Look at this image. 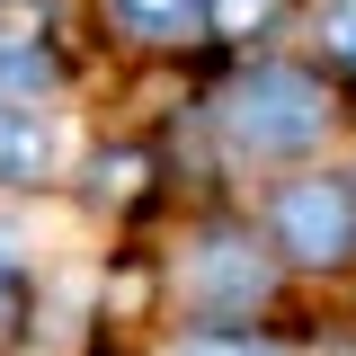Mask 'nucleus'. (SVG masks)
I'll list each match as a JSON object with an SVG mask.
<instances>
[{
    "instance_id": "6",
    "label": "nucleus",
    "mask_w": 356,
    "mask_h": 356,
    "mask_svg": "<svg viewBox=\"0 0 356 356\" xmlns=\"http://www.w3.org/2000/svg\"><path fill=\"white\" fill-rule=\"evenodd\" d=\"M44 81H54L44 44H27V36H0V107H9V98H44Z\"/></svg>"
},
{
    "instance_id": "4",
    "label": "nucleus",
    "mask_w": 356,
    "mask_h": 356,
    "mask_svg": "<svg viewBox=\"0 0 356 356\" xmlns=\"http://www.w3.org/2000/svg\"><path fill=\"white\" fill-rule=\"evenodd\" d=\"M63 161H72V125H63V107H44V98H9V107H0V187H44Z\"/></svg>"
},
{
    "instance_id": "8",
    "label": "nucleus",
    "mask_w": 356,
    "mask_h": 356,
    "mask_svg": "<svg viewBox=\"0 0 356 356\" xmlns=\"http://www.w3.org/2000/svg\"><path fill=\"white\" fill-rule=\"evenodd\" d=\"M178 356H276L267 339H241V330H205V339H187Z\"/></svg>"
},
{
    "instance_id": "7",
    "label": "nucleus",
    "mask_w": 356,
    "mask_h": 356,
    "mask_svg": "<svg viewBox=\"0 0 356 356\" xmlns=\"http://www.w3.org/2000/svg\"><path fill=\"white\" fill-rule=\"evenodd\" d=\"M196 18H214L222 36H267L285 18V0H196Z\"/></svg>"
},
{
    "instance_id": "9",
    "label": "nucleus",
    "mask_w": 356,
    "mask_h": 356,
    "mask_svg": "<svg viewBox=\"0 0 356 356\" xmlns=\"http://www.w3.org/2000/svg\"><path fill=\"white\" fill-rule=\"evenodd\" d=\"M18 303H27V267H18V250L0 241V330L18 321Z\"/></svg>"
},
{
    "instance_id": "1",
    "label": "nucleus",
    "mask_w": 356,
    "mask_h": 356,
    "mask_svg": "<svg viewBox=\"0 0 356 356\" xmlns=\"http://www.w3.org/2000/svg\"><path fill=\"white\" fill-rule=\"evenodd\" d=\"M222 134L241 152H312L330 134V89L294 63H259L222 89Z\"/></svg>"
},
{
    "instance_id": "2",
    "label": "nucleus",
    "mask_w": 356,
    "mask_h": 356,
    "mask_svg": "<svg viewBox=\"0 0 356 356\" xmlns=\"http://www.w3.org/2000/svg\"><path fill=\"white\" fill-rule=\"evenodd\" d=\"M276 250L303 267H339L356 259V196L339 178H294L276 196Z\"/></svg>"
},
{
    "instance_id": "10",
    "label": "nucleus",
    "mask_w": 356,
    "mask_h": 356,
    "mask_svg": "<svg viewBox=\"0 0 356 356\" xmlns=\"http://www.w3.org/2000/svg\"><path fill=\"white\" fill-rule=\"evenodd\" d=\"M330 44L356 63V0H339V9H330Z\"/></svg>"
},
{
    "instance_id": "5",
    "label": "nucleus",
    "mask_w": 356,
    "mask_h": 356,
    "mask_svg": "<svg viewBox=\"0 0 356 356\" xmlns=\"http://www.w3.org/2000/svg\"><path fill=\"white\" fill-rule=\"evenodd\" d=\"M107 9H116L125 36H152V44H170V36L196 27V0H107Z\"/></svg>"
},
{
    "instance_id": "3",
    "label": "nucleus",
    "mask_w": 356,
    "mask_h": 356,
    "mask_svg": "<svg viewBox=\"0 0 356 356\" xmlns=\"http://www.w3.org/2000/svg\"><path fill=\"white\" fill-rule=\"evenodd\" d=\"M259 303H267V259L250 241L214 232V241L187 259V312H196V321H250Z\"/></svg>"
}]
</instances>
